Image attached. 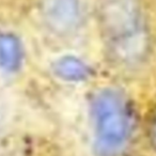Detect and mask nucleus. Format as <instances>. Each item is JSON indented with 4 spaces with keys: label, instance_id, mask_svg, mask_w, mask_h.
I'll return each instance as SVG.
<instances>
[{
    "label": "nucleus",
    "instance_id": "7ed1b4c3",
    "mask_svg": "<svg viewBox=\"0 0 156 156\" xmlns=\"http://www.w3.org/2000/svg\"><path fill=\"white\" fill-rule=\"evenodd\" d=\"M55 75L66 83H81L89 79L92 69L81 59L74 56H64L54 63Z\"/></svg>",
    "mask_w": 156,
    "mask_h": 156
},
{
    "label": "nucleus",
    "instance_id": "f257e3e1",
    "mask_svg": "<svg viewBox=\"0 0 156 156\" xmlns=\"http://www.w3.org/2000/svg\"><path fill=\"white\" fill-rule=\"evenodd\" d=\"M101 33L110 57L124 66H134L145 59L149 32L139 0H101Z\"/></svg>",
    "mask_w": 156,
    "mask_h": 156
},
{
    "label": "nucleus",
    "instance_id": "f03ea898",
    "mask_svg": "<svg viewBox=\"0 0 156 156\" xmlns=\"http://www.w3.org/2000/svg\"><path fill=\"white\" fill-rule=\"evenodd\" d=\"M40 11L46 27L61 37L77 32L85 18L83 0H41Z\"/></svg>",
    "mask_w": 156,
    "mask_h": 156
},
{
    "label": "nucleus",
    "instance_id": "39448f33",
    "mask_svg": "<svg viewBox=\"0 0 156 156\" xmlns=\"http://www.w3.org/2000/svg\"><path fill=\"white\" fill-rule=\"evenodd\" d=\"M140 123L144 156H156V106L143 115Z\"/></svg>",
    "mask_w": 156,
    "mask_h": 156
},
{
    "label": "nucleus",
    "instance_id": "20e7f679",
    "mask_svg": "<svg viewBox=\"0 0 156 156\" xmlns=\"http://www.w3.org/2000/svg\"><path fill=\"white\" fill-rule=\"evenodd\" d=\"M24 61V48L12 33H0V67L7 72H16Z\"/></svg>",
    "mask_w": 156,
    "mask_h": 156
}]
</instances>
